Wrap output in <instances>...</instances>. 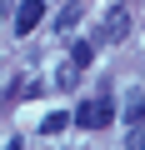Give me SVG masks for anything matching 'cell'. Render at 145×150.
Returning a JSON list of instances; mask_svg holds the SVG:
<instances>
[{
  "mask_svg": "<svg viewBox=\"0 0 145 150\" xmlns=\"http://www.w3.org/2000/svg\"><path fill=\"white\" fill-rule=\"evenodd\" d=\"M110 120H115V95H95L90 105L75 110V125H80V130H105Z\"/></svg>",
  "mask_w": 145,
  "mask_h": 150,
  "instance_id": "obj_1",
  "label": "cell"
},
{
  "mask_svg": "<svg viewBox=\"0 0 145 150\" xmlns=\"http://www.w3.org/2000/svg\"><path fill=\"white\" fill-rule=\"evenodd\" d=\"M40 20H45V5H40V0H20V5H15V20H10V25H15V35H30Z\"/></svg>",
  "mask_w": 145,
  "mask_h": 150,
  "instance_id": "obj_2",
  "label": "cell"
},
{
  "mask_svg": "<svg viewBox=\"0 0 145 150\" xmlns=\"http://www.w3.org/2000/svg\"><path fill=\"white\" fill-rule=\"evenodd\" d=\"M125 35H130V15H125V5H115V10L105 15V25H100V40L115 45V40H125Z\"/></svg>",
  "mask_w": 145,
  "mask_h": 150,
  "instance_id": "obj_3",
  "label": "cell"
},
{
  "mask_svg": "<svg viewBox=\"0 0 145 150\" xmlns=\"http://www.w3.org/2000/svg\"><path fill=\"white\" fill-rule=\"evenodd\" d=\"M130 125H145V95L140 90H125V130Z\"/></svg>",
  "mask_w": 145,
  "mask_h": 150,
  "instance_id": "obj_4",
  "label": "cell"
},
{
  "mask_svg": "<svg viewBox=\"0 0 145 150\" xmlns=\"http://www.w3.org/2000/svg\"><path fill=\"white\" fill-rule=\"evenodd\" d=\"M80 10H85L80 0H70V5H60V15H55V30H65V35H70V30L80 25Z\"/></svg>",
  "mask_w": 145,
  "mask_h": 150,
  "instance_id": "obj_5",
  "label": "cell"
},
{
  "mask_svg": "<svg viewBox=\"0 0 145 150\" xmlns=\"http://www.w3.org/2000/svg\"><path fill=\"white\" fill-rule=\"evenodd\" d=\"M90 60H95V45H90V40H75V45H70V65H80V70H85Z\"/></svg>",
  "mask_w": 145,
  "mask_h": 150,
  "instance_id": "obj_6",
  "label": "cell"
},
{
  "mask_svg": "<svg viewBox=\"0 0 145 150\" xmlns=\"http://www.w3.org/2000/svg\"><path fill=\"white\" fill-rule=\"evenodd\" d=\"M55 85H60V90H75V85H80V65H60Z\"/></svg>",
  "mask_w": 145,
  "mask_h": 150,
  "instance_id": "obj_7",
  "label": "cell"
},
{
  "mask_svg": "<svg viewBox=\"0 0 145 150\" xmlns=\"http://www.w3.org/2000/svg\"><path fill=\"white\" fill-rule=\"evenodd\" d=\"M70 120H75V115H60V110H50V115H45V125H40V130H45V135H60V130H65V125H70Z\"/></svg>",
  "mask_w": 145,
  "mask_h": 150,
  "instance_id": "obj_8",
  "label": "cell"
},
{
  "mask_svg": "<svg viewBox=\"0 0 145 150\" xmlns=\"http://www.w3.org/2000/svg\"><path fill=\"white\" fill-rule=\"evenodd\" d=\"M125 150H145V125H130L125 130Z\"/></svg>",
  "mask_w": 145,
  "mask_h": 150,
  "instance_id": "obj_9",
  "label": "cell"
},
{
  "mask_svg": "<svg viewBox=\"0 0 145 150\" xmlns=\"http://www.w3.org/2000/svg\"><path fill=\"white\" fill-rule=\"evenodd\" d=\"M5 150H20V140H10V145H5Z\"/></svg>",
  "mask_w": 145,
  "mask_h": 150,
  "instance_id": "obj_10",
  "label": "cell"
}]
</instances>
